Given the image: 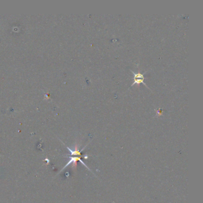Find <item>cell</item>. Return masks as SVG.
Masks as SVG:
<instances>
[{
    "instance_id": "obj_1",
    "label": "cell",
    "mask_w": 203,
    "mask_h": 203,
    "mask_svg": "<svg viewBox=\"0 0 203 203\" xmlns=\"http://www.w3.org/2000/svg\"><path fill=\"white\" fill-rule=\"evenodd\" d=\"M131 72L134 74V82L131 85V87H133L135 84H139V83H143L146 87H147L148 88V87H147V85H146V83L144 82V79H145V78H144V75L145 74V73H147V72H145V73H140V72H138V73H135L134 72H133V71H132L131 70Z\"/></svg>"
},
{
    "instance_id": "obj_2",
    "label": "cell",
    "mask_w": 203,
    "mask_h": 203,
    "mask_svg": "<svg viewBox=\"0 0 203 203\" xmlns=\"http://www.w3.org/2000/svg\"><path fill=\"white\" fill-rule=\"evenodd\" d=\"M68 158H70V160H69V161L68 162V163H67V164L62 169V170H61V172L62 171V170H63L65 169L67 166H68V165H70V164H73V165H72V167L73 168H76V166H77V161H79L83 166H85L88 169L90 170V168L85 164V163L81 160V158H80V157H79V156H75V157H73V156H72V157H68Z\"/></svg>"
},
{
    "instance_id": "obj_3",
    "label": "cell",
    "mask_w": 203,
    "mask_h": 203,
    "mask_svg": "<svg viewBox=\"0 0 203 203\" xmlns=\"http://www.w3.org/2000/svg\"><path fill=\"white\" fill-rule=\"evenodd\" d=\"M67 147V148L68 149V151L70 152V153H71V156H79V157H80V155H81V152H82V151H83V149L85 148H83V149H82V150L79 151L78 146H77V145L75 146V149H74V150L71 149H70V148H68V147Z\"/></svg>"
}]
</instances>
